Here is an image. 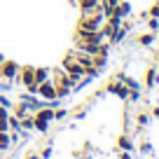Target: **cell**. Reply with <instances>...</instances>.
<instances>
[{"label":"cell","mask_w":159,"mask_h":159,"mask_svg":"<svg viewBox=\"0 0 159 159\" xmlns=\"http://www.w3.org/2000/svg\"><path fill=\"white\" fill-rule=\"evenodd\" d=\"M61 70H66V73H68L70 77H75V80L84 77V66L75 59V52H68V54L63 56V61H61Z\"/></svg>","instance_id":"cell-1"},{"label":"cell","mask_w":159,"mask_h":159,"mask_svg":"<svg viewBox=\"0 0 159 159\" xmlns=\"http://www.w3.org/2000/svg\"><path fill=\"white\" fill-rule=\"evenodd\" d=\"M103 21H105V16L101 12H96V14H80L77 30H101Z\"/></svg>","instance_id":"cell-2"},{"label":"cell","mask_w":159,"mask_h":159,"mask_svg":"<svg viewBox=\"0 0 159 159\" xmlns=\"http://www.w3.org/2000/svg\"><path fill=\"white\" fill-rule=\"evenodd\" d=\"M105 91L112 94V96H117L119 101H126V98H129V87H126L122 80H117V77H112L108 84H105Z\"/></svg>","instance_id":"cell-3"},{"label":"cell","mask_w":159,"mask_h":159,"mask_svg":"<svg viewBox=\"0 0 159 159\" xmlns=\"http://www.w3.org/2000/svg\"><path fill=\"white\" fill-rule=\"evenodd\" d=\"M16 82H19L21 87H28V84H33L35 82V66H30V63H26V66H21L19 68V75H16ZM38 84V82H35Z\"/></svg>","instance_id":"cell-4"},{"label":"cell","mask_w":159,"mask_h":159,"mask_svg":"<svg viewBox=\"0 0 159 159\" xmlns=\"http://www.w3.org/2000/svg\"><path fill=\"white\" fill-rule=\"evenodd\" d=\"M19 68H21V66L16 63V61L5 59V61H2V66H0V77L12 82V80H16V75H19Z\"/></svg>","instance_id":"cell-5"},{"label":"cell","mask_w":159,"mask_h":159,"mask_svg":"<svg viewBox=\"0 0 159 159\" xmlns=\"http://www.w3.org/2000/svg\"><path fill=\"white\" fill-rule=\"evenodd\" d=\"M80 14H96L101 12V0H75Z\"/></svg>","instance_id":"cell-6"},{"label":"cell","mask_w":159,"mask_h":159,"mask_svg":"<svg viewBox=\"0 0 159 159\" xmlns=\"http://www.w3.org/2000/svg\"><path fill=\"white\" fill-rule=\"evenodd\" d=\"M38 96L42 101H52V98H59V96H56V87L52 84L49 80H47V82H40L38 84Z\"/></svg>","instance_id":"cell-7"},{"label":"cell","mask_w":159,"mask_h":159,"mask_svg":"<svg viewBox=\"0 0 159 159\" xmlns=\"http://www.w3.org/2000/svg\"><path fill=\"white\" fill-rule=\"evenodd\" d=\"M157 84H159V68H157V66H150V68L145 70L143 87H145V89H154Z\"/></svg>","instance_id":"cell-8"},{"label":"cell","mask_w":159,"mask_h":159,"mask_svg":"<svg viewBox=\"0 0 159 159\" xmlns=\"http://www.w3.org/2000/svg\"><path fill=\"white\" fill-rule=\"evenodd\" d=\"M129 33H131V24L124 19V21H122V26H119V28L115 30V35L108 40V42H110V45H119V42H124V38H126Z\"/></svg>","instance_id":"cell-9"},{"label":"cell","mask_w":159,"mask_h":159,"mask_svg":"<svg viewBox=\"0 0 159 159\" xmlns=\"http://www.w3.org/2000/svg\"><path fill=\"white\" fill-rule=\"evenodd\" d=\"M117 150H124V152H136V143L129 134H122L117 138Z\"/></svg>","instance_id":"cell-10"},{"label":"cell","mask_w":159,"mask_h":159,"mask_svg":"<svg viewBox=\"0 0 159 159\" xmlns=\"http://www.w3.org/2000/svg\"><path fill=\"white\" fill-rule=\"evenodd\" d=\"M131 12H134V7L129 0H119V5L115 7V16H119V19H129Z\"/></svg>","instance_id":"cell-11"},{"label":"cell","mask_w":159,"mask_h":159,"mask_svg":"<svg viewBox=\"0 0 159 159\" xmlns=\"http://www.w3.org/2000/svg\"><path fill=\"white\" fill-rule=\"evenodd\" d=\"M49 126H52V122H47V119L38 117V115L33 112V131H38V134H47Z\"/></svg>","instance_id":"cell-12"},{"label":"cell","mask_w":159,"mask_h":159,"mask_svg":"<svg viewBox=\"0 0 159 159\" xmlns=\"http://www.w3.org/2000/svg\"><path fill=\"white\" fill-rule=\"evenodd\" d=\"M136 42H138L140 47H152L154 42H157V33H152V30H148V33H140L138 38H136Z\"/></svg>","instance_id":"cell-13"},{"label":"cell","mask_w":159,"mask_h":159,"mask_svg":"<svg viewBox=\"0 0 159 159\" xmlns=\"http://www.w3.org/2000/svg\"><path fill=\"white\" fill-rule=\"evenodd\" d=\"M150 122H152L150 112H138V115H136V129H138V131L148 129V126H150Z\"/></svg>","instance_id":"cell-14"},{"label":"cell","mask_w":159,"mask_h":159,"mask_svg":"<svg viewBox=\"0 0 159 159\" xmlns=\"http://www.w3.org/2000/svg\"><path fill=\"white\" fill-rule=\"evenodd\" d=\"M138 152H140V154H145V157H150V154H154V145L150 143L148 138H145V140H140V145H138Z\"/></svg>","instance_id":"cell-15"},{"label":"cell","mask_w":159,"mask_h":159,"mask_svg":"<svg viewBox=\"0 0 159 159\" xmlns=\"http://www.w3.org/2000/svg\"><path fill=\"white\" fill-rule=\"evenodd\" d=\"M49 75H52V70L49 68H35V82H47L49 80Z\"/></svg>","instance_id":"cell-16"},{"label":"cell","mask_w":159,"mask_h":159,"mask_svg":"<svg viewBox=\"0 0 159 159\" xmlns=\"http://www.w3.org/2000/svg\"><path fill=\"white\" fill-rule=\"evenodd\" d=\"M19 122H21V131H33V112L19 117Z\"/></svg>","instance_id":"cell-17"},{"label":"cell","mask_w":159,"mask_h":159,"mask_svg":"<svg viewBox=\"0 0 159 159\" xmlns=\"http://www.w3.org/2000/svg\"><path fill=\"white\" fill-rule=\"evenodd\" d=\"M7 119H10V131H12V134H16V136H19V134H21V122H19V117L10 112V117H7Z\"/></svg>","instance_id":"cell-18"},{"label":"cell","mask_w":159,"mask_h":159,"mask_svg":"<svg viewBox=\"0 0 159 159\" xmlns=\"http://www.w3.org/2000/svg\"><path fill=\"white\" fill-rule=\"evenodd\" d=\"M91 61H94V66H96L98 70H103L105 66H108V56H105V54H96V56H91Z\"/></svg>","instance_id":"cell-19"},{"label":"cell","mask_w":159,"mask_h":159,"mask_svg":"<svg viewBox=\"0 0 159 159\" xmlns=\"http://www.w3.org/2000/svg\"><path fill=\"white\" fill-rule=\"evenodd\" d=\"M148 30H152V33H159V19L157 16H148Z\"/></svg>","instance_id":"cell-20"},{"label":"cell","mask_w":159,"mask_h":159,"mask_svg":"<svg viewBox=\"0 0 159 159\" xmlns=\"http://www.w3.org/2000/svg\"><path fill=\"white\" fill-rule=\"evenodd\" d=\"M68 117V110L66 108H56L54 110V122H61V119H66Z\"/></svg>","instance_id":"cell-21"},{"label":"cell","mask_w":159,"mask_h":159,"mask_svg":"<svg viewBox=\"0 0 159 159\" xmlns=\"http://www.w3.org/2000/svg\"><path fill=\"white\" fill-rule=\"evenodd\" d=\"M0 105H2V108H10V110H12V105H14V101H12L10 96H5V94H2V91H0Z\"/></svg>","instance_id":"cell-22"},{"label":"cell","mask_w":159,"mask_h":159,"mask_svg":"<svg viewBox=\"0 0 159 159\" xmlns=\"http://www.w3.org/2000/svg\"><path fill=\"white\" fill-rule=\"evenodd\" d=\"M148 16H157V19H159V0H154L152 5H150V10H148Z\"/></svg>","instance_id":"cell-23"},{"label":"cell","mask_w":159,"mask_h":159,"mask_svg":"<svg viewBox=\"0 0 159 159\" xmlns=\"http://www.w3.org/2000/svg\"><path fill=\"white\" fill-rule=\"evenodd\" d=\"M126 101H129V103H138V101H140V89L129 91V98H126Z\"/></svg>","instance_id":"cell-24"},{"label":"cell","mask_w":159,"mask_h":159,"mask_svg":"<svg viewBox=\"0 0 159 159\" xmlns=\"http://www.w3.org/2000/svg\"><path fill=\"white\" fill-rule=\"evenodd\" d=\"M52 154H54V150H52V145H47V148H42L40 157H42V159H52Z\"/></svg>","instance_id":"cell-25"},{"label":"cell","mask_w":159,"mask_h":159,"mask_svg":"<svg viewBox=\"0 0 159 159\" xmlns=\"http://www.w3.org/2000/svg\"><path fill=\"white\" fill-rule=\"evenodd\" d=\"M0 131H10V119H0Z\"/></svg>","instance_id":"cell-26"},{"label":"cell","mask_w":159,"mask_h":159,"mask_svg":"<svg viewBox=\"0 0 159 159\" xmlns=\"http://www.w3.org/2000/svg\"><path fill=\"white\" fill-rule=\"evenodd\" d=\"M119 159H134V152H124V150H119Z\"/></svg>","instance_id":"cell-27"},{"label":"cell","mask_w":159,"mask_h":159,"mask_svg":"<svg viewBox=\"0 0 159 159\" xmlns=\"http://www.w3.org/2000/svg\"><path fill=\"white\" fill-rule=\"evenodd\" d=\"M150 117H152V119H159V105H154V108L150 110Z\"/></svg>","instance_id":"cell-28"},{"label":"cell","mask_w":159,"mask_h":159,"mask_svg":"<svg viewBox=\"0 0 159 159\" xmlns=\"http://www.w3.org/2000/svg\"><path fill=\"white\" fill-rule=\"evenodd\" d=\"M24 159H42V157H40V154L38 152H28V154H26V157Z\"/></svg>","instance_id":"cell-29"},{"label":"cell","mask_w":159,"mask_h":159,"mask_svg":"<svg viewBox=\"0 0 159 159\" xmlns=\"http://www.w3.org/2000/svg\"><path fill=\"white\" fill-rule=\"evenodd\" d=\"M2 61H5V54H2V52H0V66H2Z\"/></svg>","instance_id":"cell-30"},{"label":"cell","mask_w":159,"mask_h":159,"mask_svg":"<svg viewBox=\"0 0 159 159\" xmlns=\"http://www.w3.org/2000/svg\"><path fill=\"white\" fill-rule=\"evenodd\" d=\"M0 157H2V152H0Z\"/></svg>","instance_id":"cell-31"},{"label":"cell","mask_w":159,"mask_h":159,"mask_svg":"<svg viewBox=\"0 0 159 159\" xmlns=\"http://www.w3.org/2000/svg\"><path fill=\"white\" fill-rule=\"evenodd\" d=\"M0 159H2V157H0Z\"/></svg>","instance_id":"cell-32"},{"label":"cell","mask_w":159,"mask_h":159,"mask_svg":"<svg viewBox=\"0 0 159 159\" xmlns=\"http://www.w3.org/2000/svg\"><path fill=\"white\" fill-rule=\"evenodd\" d=\"M157 35H159V33H157Z\"/></svg>","instance_id":"cell-33"}]
</instances>
